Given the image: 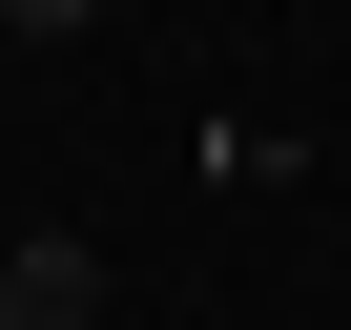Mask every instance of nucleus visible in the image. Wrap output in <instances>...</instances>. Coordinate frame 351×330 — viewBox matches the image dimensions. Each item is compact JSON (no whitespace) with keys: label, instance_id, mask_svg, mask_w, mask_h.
Returning a JSON list of instances; mask_svg holds the SVG:
<instances>
[{"label":"nucleus","instance_id":"obj_2","mask_svg":"<svg viewBox=\"0 0 351 330\" xmlns=\"http://www.w3.org/2000/svg\"><path fill=\"white\" fill-rule=\"evenodd\" d=\"M104 21V0H0V42H83Z\"/></svg>","mask_w":351,"mask_h":330},{"label":"nucleus","instance_id":"obj_1","mask_svg":"<svg viewBox=\"0 0 351 330\" xmlns=\"http://www.w3.org/2000/svg\"><path fill=\"white\" fill-rule=\"evenodd\" d=\"M0 330H104V248L83 227H21L0 248Z\"/></svg>","mask_w":351,"mask_h":330}]
</instances>
